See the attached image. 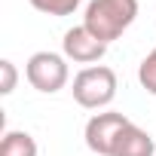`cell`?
<instances>
[{"label": "cell", "instance_id": "9", "mask_svg": "<svg viewBox=\"0 0 156 156\" xmlns=\"http://www.w3.org/2000/svg\"><path fill=\"white\" fill-rule=\"evenodd\" d=\"M138 83H141L144 92L156 95V46H153V49L144 55V61L138 64Z\"/></svg>", "mask_w": 156, "mask_h": 156}, {"label": "cell", "instance_id": "5", "mask_svg": "<svg viewBox=\"0 0 156 156\" xmlns=\"http://www.w3.org/2000/svg\"><path fill=\"white\" fill-rule=\"evenodd\" d=\"M61 55L67 58V61H76V64H95V61H101L104 58V52H107V43H101L86 25H73V28H67L64 31V40H61Z\"/></svg>", "mask_w": 156, "mask_h": 156}, {"label": "cell", "instance_id": "2", "mask_svg": "<svg viewBox=\"0 0 156 156\" xmlns=\"http://www.w3.org/2000/svg\"><path fill=\"white\" fill-rule=\"evenodd\" d=\"M73 101L86 110H104L116 98V73L107 64H89L73 76Z\"/></svg>", "mask_w": 156, "mask_h": 156}, {"label": "cell", "instance_id": "10", "mask_svg": "<svg viewBox=\"0 0 156 156\" xmlns=\"http://www.w3.org/2000/svg\"><path fill=\"white\" fill-rule=\"evenodd\" d=\"M0 76H3V83H0V95H12V89H16V83H19V70H16V64H12L9 58L0 61Z\"/></svg>", "mask_w": 156, "mask_h": 156}, {"label": "cell", "instance_id": "6", "mask_svg": "<svg viewBox=\"0 0 156 156\" xmlns=\"http://www.w3.org/2000/svg\"><path fill=\"white\" fill-rule=\"evenodd\" d=\"M153 153H156V141H153V135L144 132L141 126L129 122V126L119 132V138H116L110 156H153Z\"/></svg>", "mask_w": 156, "mask_h": 156}, {"label": "cell", "instance_id": "1", "mask_svg": "<svg viewBox=\"0 0 156 156\" xmlns=\"http://www.w3.org/2000/svg\"><path fill=\"white\" fill-rule=\"evenodd\" d=\"M135 19H138V0H89L83 12V25L107 46L119 40Z\"/></svg>", "mask_w": 156, "mask_h": 156}, {"label": "cell", "instance_id": "3", "mask_svg": "<svg viewBox=\"0 0 156 156\" xmlns=\"http://www.w3.org/2000/svg\"><path fill=\"white\" fill-rule=\"evenodd\" d=\"M25 76H28V83L43 92V95H55L67 86L70 80V67H67V58L58 55V52H49V49H40L28 58L25 64Z\"/></svg>", "mask_w": 156, "mask_h": 156}, {"label": "cell", "instance_id": "8", "mask_svg": "<svg viewBox=\"0 0 156 156\" xmlns=\"http://www.w3.org/2000/svg\"><path fill=\"white\" fill-rule=\"evenodd\" d=\"M28 3L43 12V16H52V19H64V16H73L76 9H80L83 0H28Z\"/></svg>", "mask_w": 156, "mask_h": 156}, {"label": "cell", "instance_id": "7", "mask_svg": "<svg viewBox=\"0 0 156 156\" xmlns=\"http://www.w3.org/2000/svg\"><path fill=\"white\" fill-rule=\"evenodd\" d=\"M0 156H37V141L28 132L9 129L0 141Z\"/></svg>", "mask_w": 156, "mask_h": 156}, {"label": "cell", "instance_id": "4", "mask_svg": "<svg viewBox=\"0 0 156 156\" xmlns=\"http://www.w3.org/2000/svg\"><path fill=\"white\" fill-rule=\"evenodd\" d=\"M129 122H132V119H129L126 113H119V110H101V113L89 116L86 132H83L86 147H89L92 153H98V156H110V153H113V144H116V138H119V132H122Z\"/></svg>", "mask_w": 156, "mask_h": 156}]
</instances>
